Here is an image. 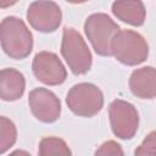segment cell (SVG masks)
I'll return each instance as SVG.
<instances>
[{"instance_id": "3", "label": "cell", "mask_w": 156, "mask_h": 156, "mask_svg": "<svg viewBox=\"0 0 156 156\" xmlns=\"http://www.w3.org/2000/svg\"><path fill=\"white\" fill-rule=\"evenodd\" d=\"M112 56L126 66H136L147 60L149 45L145 38L135 30H119L111 45Z\"/></svg>"}, {"instance_id": "12", "label": "cell", "mask_w": 156, "mask_h": 156, "mask_svg": "<svg viewBox=\"0 0 156 156\" xmlns=\"http://www.w3.org/2000/svg\"><path fill=\"white\" fill-rule=\"evenodd\" d=\"M26 90L23 73L16 68H2L0 72V98L4 101H16Z\"/></svg>"}, {"instance_id": "16", "label": "cell", "mask_w": 156, "mask_h": 156, "mask_svg": "<svg viewBox=\"0 0 156 156\" xmlns=\"http://www.w3.org/2000/svg\"><path fill=\"white\" fill-rule=\"evenodd\" d=\"M95 155H104V156H108V155H123V150L121 147V145L118 143H116L115 140H107L105 143H102L100 145V147L95 151Z\"/></svg>"}, {"instance_id": "7", "label": "cell", "mask_w": 156, "mask_h": 156, "mask_svg": "<svg viewBox=\"0 0 156 156\" xmlns=\"http://www.w3.org/2000/svg\"><path fill=\"white\" fill-rule=\"evenodd\" d=\"M27 21L38 32L52 33L61 24L62 12L60 6L51 0H37L27 10Z\"/></svg>"}, {"instance_id": "5", "label": "cell", "mask_w": 156, "mask_h": 156, "mask_svg": "<svg viewBox=\"0 0 156 156\" xmlns=\"http://www.w3.org/2000/svg\"><path fill=\"white\" fill-rule=\"evenodd\" d=\"M66 104L79 117H94L104 107V94L93 83H78L68 90Z\"/></svg>"}, {"instance_id": "6", "label": "cell", "mask_w": 156, "mask_h": 156, "mask_svg": "<svg viewBox=\"0 0 156 156\" xmlns=\"http://www.w3.org/2000/svg\"><path fill=\"white\" fill-rule=\"evenodd\" d=\"M108 119L115 136L129 140L139 127V113L135 106L128 101L116 99L108 106Z\"/></svg>"}, {"instance_id": "17", "label": "cell", "mask_w": 156, "mask_h": 156, "mask_svg": "<svg viewBox=\"0 0 156 156\" xmlns=\"http://www.w3.org/2000/svg\"><path fill=\"white\" fill-rule=\"evenodd\" d=\"M18 0H0V7L1 9H6V7H10L12 5H15Z\"/></svg>"}, {"instance_id": "10", "label": "cell", "mask_w": 156, "mask_h": 156, "mask_svg": "<svg viewBox=\"0 0 156 156\" xmlns=\"http://www.w3.org/2000/svg\"><path fill=\"white\" fill-rule=\"evenodd\" d=\"M129 89L139 99L156 98V68L145 66L134 69L129 77Z\"/></svg>"}, {"instance_id": "14", "label": "cell", "mask_w": 156, "mask_h": 156, "mask_svg": "<svg viewBox=\"0 0 156 156\" xmlns=\"http://www.w3.org/2000/svg\"><path fill=\"white\" fill-rule=\"evenodd\" d=\"M17 140L15 123L5 116L0 117V154H5Z\"/></svg>"}, {"instance_id": "11", "label": "cell", "mask_w": 156, "mask_h": 156, "mask_svg": "<svg viewBox=\"0 0 156 156\" xmlns=\"http://www.w3.org/2000/svg\"><path fill=\"white\" fill-rule=\"evenodd\" d=\"M111 11L115 17L134 27L143 26L146 18V9L141 0H115Z\"/></svg>"}, {"instance_id": "2", "label": "cell", "mask_w": 156, "mask_h": 156, "mask_svg": "<svg viewBox=\"0 0 156 156\" xmlns=\"http://www.w3.org/2000/svg\"><path fill=\"white\" fill-rule=\"evenodd\" d=\"M61 55L65 58L71 72L76 76L85 74L91 68V52L82 34L74 28H63Z\"/></svg>"}, {"instance_id": "8", "label": "cell", "mask_w": 156, "mask_h": 156, "mask_svg": "<svg viewBox=\"0 0 156 156\" xmlns=\"http://www.w3.org/2000/svg\"><path fill=\"white\" fill-rule=\"evenodd\" d=\"M34 77L45 85H60L67 78V69L55 52L40 51L32 61Z\"/></svg>"}, {"instance_id": "4", "label": "cell", "mask_w": 156, "mask_h": 156, "mask_svg": "<svg viewBox=\"0 0 156 156\" xmlns=\"http://www.w3.org/2000/svg\"><path fill=\"white\" fill-rule=\"evenodd\" d=\"M121 30L119 26L106 13H91L84 22V32L94 51L100 56H112V40Z\"/></svg>"}, {"instance_id": "1", "label": "cell", "mask_w": 156, "mask_h": 156, "mask_svg": "<svg viewBox=\"0 0 156 156\" xmlns=\"http://www.w3.org/2000/svg\"><path fill=\"white\" fill-rule=\"evenodd\" d=\"M0 39L4 52L15 60L29 56L33 49V35L23 20L7 16L0 24Z\"/></svg>"}, {"instance_id": "13", "label": "cell", "mask_w": 156, "mask_h": 156, "mask_svg": "<svg viewBox=\"0 0 156 156\" xmlns=\"http://www.w3.org/2000/svg\"><path fill=\"white\" fill-rule=\"evenodd\" d=\"M39 155L43 156H50V155H72V151L69 150L68 145L66 141L61 138L57 136H45L40 140L39 143V149H38Z\"/></svg>"}, {"instance_id": "15", "label": "cell", "mask_w": 156, "mask_h": 156, "mask_svg": "<svg viewBox=\"0 0 156 156\" xmlns=\"http://www.w3.org/2000/svg\"><path fill=\"white\" fill-rule=\"evenodd\" d=\"M135 155H156V130L150 132L135 149Z\"/></svg>"}, {"instance_id": "9", "label": "cell", "mask_w": 156, "mask_h": 156, "mask_svg": "<svg viewBox=\"0 0 156 156\" xmlns=\"http://www.w3.org/2000/svg\"><path fill=\"white\" fill-rule=\"evenodd\" d=\"M28 104L33 116L43 123H52L60 118L61 101L46 88H35L29 91Z\"/></svg>"}, {"instance_id": "18", "label": "cell", "mask_w": 156, "mask_h": 156, "mask_svg": "<svg viewBox=\"0 0 156 156\" xmlns=\"http://www.w3.org/2000/svg\"><path fill=\"white\" fill-rule=\"evenodd\" d=\"M66 1H68L71 4H83V2H87L88 0H66Z\"/></svg>"}]
</instances>
